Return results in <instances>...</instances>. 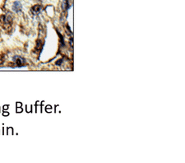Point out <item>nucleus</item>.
Wrapping results in <instances>:
<instances>
[{"label":"nucleus","instance_id":"nucleus-1","mask_svg":"<svg viewBox=\"0 0 185 163\" xmlns=\"http://www.w3.org/2000/svg\"><path fill=\"white\" fill-rule=\"evenodd\" d=\"M12 61L13 63L16 64L17 68H22V67L25 66V64H26V59L22 58L21 56H14L12 58Z\"/></svg>","mask_w":185,"mask_h":163},{"label":"nucleus","instance_id":"nucleus-2","mask_svg":"<svg viewBox=\"0 0 185 163\" xmlns=\"http://www.w3.org/2000/svg\"><path fill=\"white\" fill-rule=\"evenodd\" d=\"M12 9L14 12L16 13H19L21 12L22 10V5L20 1H15L12 4Z\"/></svg>","mask_w":185,"mask_h":163}]
</instances>
